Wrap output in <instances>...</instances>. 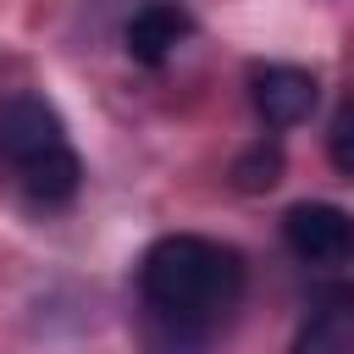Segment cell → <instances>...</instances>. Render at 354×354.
<instances>
[{
	"label": "cell",
	"mask_w": 354,
	"mask_h": 354,
	"mask_svg": "<svg viewBox=\"0 0 354 354\" xmlns=\"http://www.w3.org/2000/svg\"><path fill=\"white\" fill-rule=\"evenodd\" d=\"M315 94H321V83H315V72H304V66H288V61H260L254 72H249V100H254V111H260V122L266 127H299L310 111H315Z\"/></svg>",
	"instance_id": "277c9868"
},
{
	"label": "cell",
	"mask_w": 354,
	"mask_h": 354,
	"mask_svg": "<svg viewBox=\"0 0 354 354\" xmlns=\"http://www.w3.org/2000/svg\"><path fill=\"white\" fill-rule=\"evenodd\" d=\"M138 299L155 348H205L243 299V254L199 232L155 238L138 260Z\"/></svg>",
	"instance_id": "6da1fadb"
},
{
	"label": "cell",
	"mask_w": 354,
	"mask_h": 354,
	"mask_svg": "<svg viewBox=\"0 0 354 354\" xmlns=\"http://www.w3.org/2000/svg\"><path fill=\"white\" fill-rule=\"evenodd\" d=\"M282 243L304 266H348L354 260V216L326 199H304L282 216Z\"/></svg>",
	"instance_id": "3957f363"
},
{
	"label": "cell",
	"mask_w": 354,
	"mask_h": 354,
	"mask_svg": "<svg viewBox=\"0 0 354 354\" xmlns=\"http://www.w3.org/2000/svg\"><path fill=\"white\" fill-rule=\"evenodd\" d=\"M188 33H194V17H188L183 6H171V0H149V6H138V11L127 17L122 44H127V55H133L138 66H166Z\"/></svg>",
	"instance_id": "5b68a950"
},
{
	"label": "cell",
	"mask_w": 354,
	"mask_h": 354,
	"mask_svg": "<svg viewBox=\"0 0 354 354\" xmlns=\"http://www.w3.org/2000/svg\"><path fill=\"white\" fill-rule=\"evenodd\" d=\"M0 166L33 205H72L83 188V160L66 138V122L39 94L0 100Z\"/></svg>",
	"instance_id": "7a4b0ae2"
},
{
	"label": "cell",
	"mask_w": 354,
	"mask_h": 354,
	"mask_svg": "<svg viewBox=\"0 0 354 354\" xmlns=\"http://www.w3.org/2000/svg\"><path fill=\"white\" fill-rule=\"evenodd\" d=\"M326 160L354 183V94L337 105V116H332V133H326Z\"/></svg>",
	"instance_id": "ba28073f"
},
{
	"label": "cell",
	"mask_w": 354,
	"mask_h": 354,
	"mask_svg": "<svg viewBox=\"0 0 354 354\" xmlns=\"http://www.w3.org/2000/svg\"><path fill=\"white\" fill-rule=\"evenodd\" d=\"M293 354H354V288H332L304 315Z\"/></svg>",
	"instance_id": "8992f818"
},
{
	"label": "cell",
	"mask_w": 354,
	"mask_h": 354,
	"mask_svg": "<svg viewBox=\"0 0 354 354\" xmlns=\"http://www.w3.org/2000/svg\"><path fill=\"white\" fill-rule=\"evenodd\" d=\"M277 177H282V144H277V138H254V144L232 160V183H238L243 194H266V188H277Z\"/></svg>",
	"instance_id": "52a82bcc"
}]
</instances>
